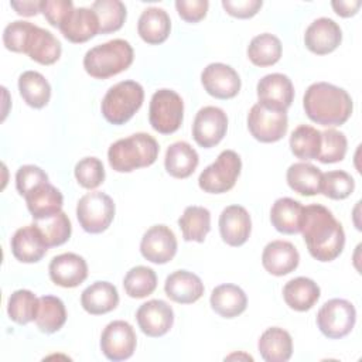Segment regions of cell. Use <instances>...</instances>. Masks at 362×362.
Instances as JSON below:
<instances>
[{
	"label": "cell",
	"mask_w": 362,
	"mask_h": 362,
	"mask_svg": "<svg viewBox=\"0 0 362 362\" xmlns=\"http://www.w3.org/2000/svg\"><path fill=\"white\" fill-rule=\"evenodd\" d=\"M34 225L40 229L48 247L61 246L71 238V221L62 211L42 219H35Z\"/></svg>",
	"instance_id": "obj_39"
},
{
	"label": "cell",
	"mask_w": 362,
	"mask_h": 362,
	"mask_svg": "<svg viewBox=\"0 0 362 362\" xmlns=\"http://www.w3.org/2000/svg\"><path fill=\"white\" fill-rule=\"evenodd\" d=\"M165 296L178 304H192L204 294L202 280L192 272L175 270L167 276L164 283Z\"/></svg>",
	"instance_id": "obj_23"
},
{
	"label": "cell",
	"mask_w": 362,
	"mask_h": 362,
	"mask_svg": "<svg viewBox=\"0 0 362 362\" xmlns=\"http://www.w3.org/2000/svg\"><path fill=\"white\" fill-rule=\"evenodd\" d=\"M342 41L341 27L328 17L314 20L305 30L304 44L308 51L317 55H327L338 48Z\"/></svg>",
	"instance_id": "obj_18"
},
{
	"label": "cell",
	"mask_w": 362,
	"mask_h": 362,
	"mask_svg": "<svg viewBox=\"0 0 362 362\" xmlns=\"http://www.w3.org/2000/svg\"><path fill=\"white\" fill-rule=\"evenodd\" d=\"M262 0H223V10L236 18H250L262 7Z\"/></svg>",
	"instance_id": "obj_50"
},
{
	"label": "cell",
	"mask_w": 362,
	"mask_h": 362,
	"mask_svg": "<svg viewBox=\"0 0 362 362\" xmlns=\"http://www.w3.org/2000/svg\"><path fill=\"white\" fill-rule=\"evenodd\" d=\"M38 310V298L30 290H16L7 303V314L11 321L20 325H25L35 321Z\"/></svg>",
	"instance_id": "obj_41"
},
{
	"label": "cell",
	"mask_w": 362,
	"mask_h": 362,
	"mask_svg": "<svg viewBox=\"0 0 362 362\" xmlns=\"http://www.w3.org/2000/svg\"><path fill=\"white\" fill-rule=\"evenodd\" d=\"M321 296L318 284L308 277H296L287 281L283 287V298L294 311H308L314 307Z\"/></svg>",
	"instance_id": "obj_29"
},
{
	"label": "cell",
	"mask_w": 362,
	"mask_h": 362,
	"mask_svg": "<svg viewBox=\"0 0 362 362\" xmlns=\"http://www.w3.org/2000/svg\"><path fill=\"white\" fill-rule=\"evenodd\" d=\"M201 82L206 93L216 99H232L240 90L238 72L222 62L206 65L201 74Z\"/></svg>",
	"instance_id": "obj_15"
},
{
	"label": "cell",
	"mask_w": 362,
	"mask_h": 362,
	"mask_svg": "<svg viewBox=\"0 0 362 362\" xmlns=\"http://www.w3.org/2000/svg\"><path fill=\"white\" fill-rule=\"evenodd\" d=\"M209 3L206 0H177L175 8L180 17L187 23L201 21L208 11Z\"/></svg>",
	"instance_id": "obj_49"
},
{
	"label": "cell",
	"mask_w": 362,
	"mask_h": 362,
	"mask_svg": "<svg viewBox=\"0 0 362 362\" xmlns=\"http://www.w3.org/2000/svg\"><path fill=\"white\" fill-rule=\"evenodd\" d=\"M321 147V132L308 124L297 126L290 136L291 153L300 160H317Z\"/></svg>",
	"instance_id": "obj_38"
},
{
	"label": "cell",
	"mask_w": 362,
	"mask_h": 362,
	"mask_svg": "<svg viewBox=\"0 0 362 362\" xmlns=\"http://www.w3.org/2000/svg\"><path fill=\"white\" fill-rule=\"evenodd\" d=\"M139 328L151 338L165 335L174 324V311L163 300H150L141 304L136 313Z\"/></svg>",
	"instance_id": "obj_16"
},
{
	"label": "cell",
	"mask_w": 362,
	"mask_h": 362,
	"mask_svg": "<svg viewBox=\"0 0 362 362\" xmlns=\"http://www.w3.org/2000/svg\"><path fill=\"white\" fill-rule=\"evenodd\" d=\"M348 141L342 132L335 129H327L321 132V147L317 157L324 164H332L342 161L346 154Z\"/></svg>",
	"instance_id": "obj_43"
},
{
	"label": "cell",
	"mask_w": 362,
	"mask_h": 362,
	"mask_svg": "<svg viewBox=\"0 0 362 362\" xmlns=\"http://www.w3.org/2000/svg\"><path fill=\"white\" fill-rule=\"evenodd\" d=\"M133 58L134 52L130 42L116 38L86 51L83 68L92 78L107 79L126 71L132 65Z\"/></svg>",
	"instance_id": "obj_4"
},
{
	"label": "cell",
	"mask_w": 362,
	"mask_h": 362,
	"mask_svg": "<svg viewBox=\"0 0 362 362\" xmlns=\"http://www.w3.org/2000/svg\"><path fill=\"white\" fill-rule=\"evenodd\" d=\"M242 170V160L233 150H223L198 178V185L208 194H223L232 189Z\"/></svg>",
	"instance_id": "obj_6"
},
{
	"label": "cell",
	"mask_w": 362,
	"mask_h": 362,
	"mask_svg": "<svg viewBox=\"0 0 362 362\" xmlns=\"http://www.w3.org/2000/svg\"><path fill=\"white\" fill-rule=\"evenodd\" d=\"M198 153L187 141H175L165 151L164 167L165 171L174 178H188L198 167Z\"/></svg>",
	"instance_id": "obj_30"
},
{
	"label": "cell",
	"mask_w": 362,
	"mask_h": 362,
	"mask_svg": "<svg viewBox=\"0 0 362 362\" xmlns=\"http://www.w3.org/2000/svg\"><path fill=\"white\" fill-rule=\"evenodd\" d=\"M304 206L301 202L283 197L274 201L270 209V222L274 229L284 235H296L300 232Z\"/></svg>",
	"instance_id": "obj_32"
},
{
	"label": "cell",
	"mask_w": 362,
	"mask_h": 362,
	"mask_svg": "<svg viewBox=\"0 0 362 362\" xmlns=\"http://www.w3.org/2000/svg\"><path fill=\"white\" fill-rule=\"evenodd\" d=\"M33 27L30 21H13L10 23L3 31V44L8 51L13 52H23L24 54V44L27 35Z\"/></svg>",
	"instance_id": "obj_47"
},
{
	"label": "cell",
	"mask_w": 362,
	"mask_h": 362,
	"mask_svg": "<svg viewBox=\"0 0 362 362\" xmlns=\"http://www.w3.org/2000/svg\"><path fill=\"white\" fill-rule=\"evenodd\" d=\"M24 198L34 221L59 212L64 205V197L61 191L49 182H44L35 187Z\"/></svg>",
	"instance_id": "obj_27"
},
{
	"label": "cell",
	"mask_w": 362,
	"mask_h": 362,
	"mask_svg": "<svg viewBox=\"0 0 362 362\" xmlns=\"http://www.w3.org/2000/svg\"><path fill=\"white\" fill-rule=\"evenodd\" d=\"M140 252L141 256L151 263H168L177 253V238L168 226L154 225L143 235Z\"/></svg>",
	"instance_id": "obj_14"
},
{
	"label": "cell",
	"mask_w": 362,
	"mask_h": 362,
	"mask_svg": "<svg viewBox=\"0 0 362 362\" xmlns=\"http://www.w3.org/2000/svg\"><path fill=\"white\" fill-rule=\"evenodd\" d=\"M298 263V250L287 240H272L263 249L262 264L273 276H286L294 272Z\"/></svg>",
	"instance_id": "obj_20"
},
{
	"label": "cell",
	"mask_w": 362,
	"mask_h": 362,
	"mask_svg": "<svg viewBox=\"0 0 362 362\" xmlns=\"http://www.w3.org/2000/svg\"><path fill=\"white\" fill-rule=\"evenodd\" d=\"M158 143L147 133H134L110 144L107 160L117 173H130L151 165L158 157Z\"/></svg>",
	"instance_id": "obj_3"
},
{
	"label": "cell",
	"mask_w": 362,
	"mask_h": 362,
	"mask_svg": "<svg viewBox=\"0 0 362 362\" xmlns=\"http://www.w3.org/2000/svg\"><path fill=\"white\" fill-rule=\"evenodd\" d=\"M228 116L216 106L201 107L192 123V137L195 143L204 148L216 146L226 134Z\"/></svg>",
	"instance_id": "obj_12"
},
{
	"label": "cell",
	"mask_w": 362,
	"mask_h": 362,
	"mask_svg": "<svg viewBox=\"0 0 362 362\" xmlns=\"http://www.w3.org/2000/svg\"><path fill=\"white\" fill-rule=\"evenodd\" d=\"M307 117L321 126H341L352 115L354 103L349 93L328 82L311 83L303 98Z\"/></svg>",
	"instance_id": "obj_2"
},
{
	"label": "cell",
	"mask_w": 362,
	"mask_h": 362,
	"mask_svg": "<svg viewBox=\"0 0 362 362\" xmlns=\"http://www.w3.org/2000/svg\"><path fill=\"white\" fill-rule=\"evenodd\" d=\"M356 321V310L344 298H332L322 304L317 314V325L322 335L329 339L346 337Z\"/></svg>",
	"instance_id": "obj_9"
},
{
	"label": "cell",
	"mask_w": 362,
	"mask_h": 362,
	"mask_svg": "<svg viewBox=\"0 0 362 362\" xmlns=\"http://www.w3.org/2000/svg\"><path fill=\"white\" fill-rule=\"evenodd\" d=\"M113 199L100 191L85 194L76 205V218L81 228L88 233L105 232L115 218Z\"/></svg>",
	"instance_id": "obj_8"
},
{
	"label": "cell",
	"mask_w": 362,
	"mask_h": 362,
	"mask_svg": "<svg viewBox=\"0 0 362 362\" xmlns=\"http://www.w3.org/2000/svg\"><path fill=\"white\" fill-rule=\"evenodd\" d=\"M137 345V337L133 327L123 320L109 322L100 335V349L103 355L113 362L129 359Z\"/></svg>",
	"instance_id": "obj_11"
},
{
	"label": "cell",
	"mask_w": 362,
	"mask_h": 362,
	"mask_svg": "<svg viewBox=\"0 0 362 362\" xmlns=\"http://www.w3.org/2000/svg\"><path fill=\"white\" fill-rule=\"evenodd\" d=\"M61 52V42L54 34L33 24L24 44V54L41 65H52L59 59Z\"/></svg>",
	"instance_id": "obj_22"
},
{
	"label": "cell",
	"mask_w": 362,
	"mask_h": 362,
	"mask_svg": "<svg viewBox=\"0 0 362 362\" xmlns=\"http://www.w3.org/2000/svg\"><path fill=\"white\" fill-rule=\"evenodd\" d=\"M257 348L266 362H286L293 354V339L286 329L270 327L260 335Z\"/></svg>",
	"instance_id": "obj_31"
},
{
	"label": "cell",
	"mask_w": 362,
	"mask_h": 362,
	"mask_svg": "<svg viewBox=\"0 0 362 362\" xmlns=\"http://www.w3.org/2000/svg\"><path fill=\"white\" fill-rule=\"evenodd\" d=\"M49 279L54 284L72 288L82 284L88 277V264L85 259L76 253H61L49 262Z\"/></svg>",
	"instance_id": "obj_17"
},
{
	"label": "cell",
	"mask_w": 362,
	"mask_h": 362,
	"mask_svg": "<svg viewBox=\"0 0 362 362\" xmlns=\"http://www.w3.org/2000/svg\"><path fill=\"white\" fill-rule=\"evenodd\" d=\"M256 90L259 103L273 110L287 112L294 99V86L291 79L279 72L264 75L257 82Z\"/></svg>",
	"instance_id": "obj_13"
},
{
	"label": "cell",
	"mask_w": 362,
	"mask_h": 362,
	"mask_svg": "<svg viewBox=\"0 0 362 362\" xmlns=\"http://www.w3.org/2000/svg\"><path fill=\"white\" fill-rule=\"evenodd\" d=\"M119 304L117 288L109 281H95L81 294L82 308L92 314L100 315L113 311Z\"/></svg>",
	"instance_id": "obj_25"
},
{
	"label": "cell",
	"mask_w": 362,
	"mask_h": 362,
	"mask_svg": "<svg viewBox=\"0 0 362 362\" xmlns=\"http://www.w3.org/2000/svg\"><path fill=\"white\" fill-rule=\"evenodd\" d=\"M143 86L136 81H122L110 86L102 99V115L110 124H124L141 107Z\"/></svg>",
	"instance_id": "obj_5"
},
{
	"label": "cell",
	"mask_w": 362,
	"mask_h": 362,
	"mask_svg": "<svg viewBox=\"0 0 362 362\" xmlns=\"http://www.w3.org/2000/svg\"><path fill=\"white\" fill-rule=\"evenodd\" d=\"M44 182H48L47 173L34 164L21 165L16 173V188L23 197Z\"/></svg>",
	"instance_id": "obj_46"
},
{
	"label": "cell",
	"mask_w": 362,
	"mask_h": 362,
	"mask_svg": "<svg viewBox=\"0 0 362 362\" xmlns=\"http://www.w3.org/2000/svg\"><path fill=\"white\" fill-rule=\"evenodd\" d=\"M171 31V20L168 13L160 7H148L143 10L137 23L140 38L151 45L164 42Z\"/></svg>",
	"instance_id": "obj_26"
},
{
	"label": "cell",
	"mask_w": 362,
	"mask_h": 362,
	"mask_svg": "<svg viewBox=\"0 0 362 362\" xmlns=\"http://www.w3.org/2000/svg\"><path fill=\"white\" fill-rule=\"evenodd\" d=\"M321 170L304 161L291 164L286 173L288 187L304 197H313L321 192Z\"/></svg>",
	"instance_id": "obj_33"
},
{
	"label": "cell",
	"mask_w": 362,
	"mask_h": 362,
	"mask_svg": "<svg viewBox=\"0 0 362 362\" xmlns=\"http://www.w3.org/2000/svg\"><path fill=\"white\" fill-rule=\"evenodd\" d=\"M74 3L71 0H42L41 13L52 27H61L69 14L74 11Z\"/></svg>",
	"instance_id": "obj_48"
},
{
	"label": "cell",
	"mask_w": 362,
	"mask_h": 362,
	"mask_svg": "<svg viewBox=\"0 0 362 362\" xmlns=\"http://www.w3.org/2000/svg\"><path fill=\"white\" fill-rule=\"evenodd\" d=\"M10 6L16 10L17 14L31 17L37 16L41 11V1L38 0H23V1H10Z\"/></svg>",
	"instance_id": "obj_52"
},
{
	"label": "cell",
	"mask_w": 362,
	"mask_h": 362,
	"mask_svg": "<svg viewBox=\"0 0 362 362\" xmlns=\"http://www.w3.org/2000/svg\"><path fill=\"white\" fill-rule=\"evenodd\" d=\"M281 51L283 47L280 40L270 33H263L253 37L249 42L247 58L253 65L264 68L279 62Z\"/></svg>",
	"instance_id": "obj_37"
},
{
	"label": "cell",
	"mask_w": 362,
	"mask_h": 362,
	"mask_svg": "<svg viewBox=\"0 0 362 362\" xmlns=\"http://www.w3.org/2000/svg\"><path fill=\"white\" fill-rule=\"evenodd\" d=\"M10 246L13 256L21 263H37L48 250L40 229L34 223L17 229L10 240Z\"/></svg>",
	"instance_id": "obj_21"
},
{
	"label": "cell",
	"mask_w": 362,
	"mask_h": 362,
	"mask_svg": "<svg viewBox=\"0 0 362 362\" xmlns=\"http://www.w3.org/2000/svg\"><path fill=\"white\" fill-rule=\"evenodd\" d=\"M123 287L129 297L144 298L153 294L157 287L156 272L147 266L132 267L123 279Z\"/></svg>",
	"instance_id": "obj_40"
},
{
	"label": "cell",
	"mask_w": 362,
	"mask_h": 362,
	"mask_svg": "<svg viewBox=\"0 0 362 362\" xmlns=\"http://www.w3.org/2000/svg\"><path fill=\"white\" fill-rule=\"evenodd\" d=\"M355 189L354 178L342 170H334L322 174L321 192L329 199H345Z\"/></svg>",
	"instance_id": "obj_44"
},
{
	"label": "cell",
	"mask_w": 362,
	"mask_h": 362,
	"mask_svg": "<svg viewBox=\"0 0 362 362\" xmlns=\"http://www.w3.org/2000/svg\"><path fill=\"white\" fill-rule=\"evenodd\" d=\"M300 232L310 255L318 262L335 260L345 246V232L332 212L320 204L304 206Z\"/></svg>",
	"instance_id": "obj_1"
},
{
	"label": "cell",
	"mask_w": 362,
	"mask_h": 362,
	"mask_svg": "<svg viewBox=\"0 0 362 362\" xmlns=\"http://www.w3.org/2000/svg\"><path fill=\"white\" fill-rule=\"evenodd\" d=\"M78 184L86 189H95L105 181V168L99 158L85 157L79 160L74 170Z\"/></svg>",
	"instance_id": "obj_45"
},
{
	"label": "cell",
	"mask_w": 362,
	"mask_h": 362,
	"mask_svg": "<svg viewBox=\"0 0 362 362\" xmlns=\"http://www.w3.org/2000/svg\"><path fill=\"white\" fill-rule=\"evenodd\" d=\"M212 310L223 318H235L240 315L247 307V297L245 291L236 284L216 286L209 298Z\"/></svg>",
	"instance_id": "obj_28"
},
{
	"label": "cell",
	"mask_w": 362,
	"mask_h": 362,
	"mask_svg": "<svg viewBox=\"0 0 362 362\" xmlns=\"http://www.w3.org/2000/svg\"><path fill=\"white\" fill-rule=\"evenodd\" d=\"M252 232L250 215L242 205H229L219 215V233L222 240L233 247L246 243Z\"/></svg>",
	"instance_id": "obj_19"
},
{
	"label": "cell",
	"mask_w": 362,
	"mask_h": 362,
	"mask_svg": "<svg viewBox=\"0 0 362 362\" xmlns=\"http://www.w3.org/2000/svg\"><path fill=\"white\" fill-rule=\"evenodd\" d=\"M92 10L99 20V33L107 34L122 28L126 20V6L120 0H96Z\"/></svg>",
	"instance_id": "obj_42"
},
{
	"label": "cell",
	"mask_w": 362,
	"mask_h": 362,
	"mask_svg": "<svg viewBox=\"0 0 362 362\" xmlns=\"http://www.w3.org/2000/svg\"><path fill=\"white\" fill-rule=\"evenodd\" d=\"M288 127L287 112L273 110L260 103L250 107L247 115V129L250 134L262 143H274L281 140Z\"/></svg>",
	"instance_id": "obj_10"
},
{
	"label": "cell",
	"mask_w": 362,
	"mask_h": 362,
	"mask_svg": "<svg viewBox=\"0 0 362 362\" xmlns=\"http://www.w3.org/2000/svg\"><path fill=\"white\" fill-rule=\"evenodd\" d=\"M178 226L184 240L202 243L211 230V212L198 205L187 206L178 219Z\"/></svg>",
	"instance_id": "obj_34"
},
{
	"label": "cell",
	"mask_w": 362,
	"mask_h": 362,
	"mask_svg": "<svg viewBox=\"0 0 362 362\" xmlns=\"http://www.w3.org/2000/svg\"><path fill=\"white\" fill-rule=\"evenodd\" d=\"M359 0H334L331 1V6L334 11L341 17H351L355 16L361 7Z\"/></svg>",
	"instance_id": "obj_51"
},
{
	"label": "cell",
	"mask_w": 362,
	"mask_h": 362,
	"mask_svg": "<svg viewBox=\"0 0 362 362\" xmlns=\"http://www.w3.org/2000/svg\"><path fill=\"white\" fill-rule=\"evenodd\" d=\"M62 35L75 44L86 42L99 33V20L92 8H75L59 27Z\"/></svg>",
	"instance_id": "obj_24"
},
{
	"label": "cell",
	"mask_w": 362,
	"mask_h": 362,
	"mask_svg": "<svg viewBox=\"0 0 362 362\" xmlns=\"http://www.w3.org/2000/svg\"><path fill=\"white\" fill-rule=\"evenodd\" d=\"M66 321V310L61 298L55 296H42L38 298L35 324L41 332L54 334L59 331Z\"/></svg>",
	"instance_id": "obj_36"
},
{
	"label": "cell",
	"mask_w": 362,
	"mask_h": 362,
	"mask_svg": "<svg viewBox=\"0 0 362 362\" xmlns=\"http://www.w3.org/2000/svg\"><path fill=\"white\" fill-rule=\"evenodd\" d=\"M184 117V102L171 89H158L153 93L148 106V122L161 134L177 132Z\"/></svg>",
	"instance_id": "obj_7"
},
{
	"label": "cell",
	"mask_w": 362,
	"mask_h": 362,
	"mask_svg": "<svg viewBox=\"0 0 362 362\" xmlns=\"http://www.w3.org/2000/svg\"><path fill=\"white\" fill-rule=\"evenodd\" d=\"M18 90L23 100L34 109L44 107L51 98L48 81L37 71H25L18 76Z\"/></svg>",
	"instance_id": "obj_35"
}]
</instances>
